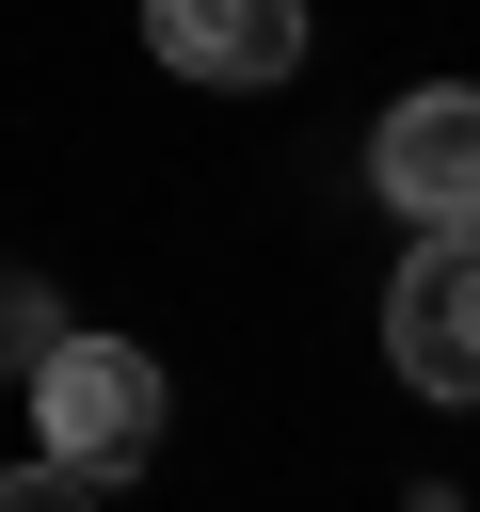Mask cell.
Returning a JSON list of instances; mask_svg holds the SVG:
<instances>
[{
    "mask_svg": "<svg viewBox=\"0 0 480 512\" xmlns=\"http://www.w3.org/2000/svg\"><path fill=\"white\" fill-rule=\"evenodd\" d=\"M368 192H384L416 240H480V96H464V80L400 96V112L368 128Z\"/></svg>",
    "mask_w": 480,
    "mask_h": 512,
    "instance_id": "1",
    "label": "cell"
},
{
    "mask_svg": "<svg viewBox=\"0 0 480 512\" xmlns=\"http://www.w3.org/2000/svg\"><path fill=\"white\" fill-rule=\"evenodd\" d=\"M32 416H48V464H96V480H128V464L160 448V368H144L128 336H80L64 368H32Z\"/></svg>",
    "mask_w": 480,
    "mask_h": 512,
    "instance_id": "2",
    "label": "cell"
},
{
    "mask_svg": "<svg viewBox=\"0 0 480 512\" xmlns=\"http://www.w3.org/2000/svg\"><path fill=\"white\" fill-rule=\"evenodd\" d=\"M384 368L416 400H480V240H416L384 272Z\"/></svg>",
    "mask_w": 480,
    "mask_h": 512,
    "instance_id": "3",
    "label": "cell"
},
{
    "mask_svg": "<svg viewBox=\"0 0 480 512\" xmlns=\"http://www.w3.org/2000/svg\"><path fill=\"white\" fill-rule=\"evenodd\" d=\"M144 48L176 80L272 96V80H304V0H144Z\"/></svg>",
    "mask_w": 480,
    "mask_h": 512,
    "instance_id": "4",
    "label": "cell"
},
{
    "mask_svg": "<svg viewBox=\"0 0 480 512\" xmlns=\"http://www.w3.org/2000/svg\"><path fill=\"white\" fill-rule=\"evenodd\" d=\"M96 496H112L96 464H16V480H0V512H96Z\"/></svg>",
    "mask_w": 480,
    "mask_h": 512,
    "instance_id": "5",
    "label": "cell"
}]
</instances>
